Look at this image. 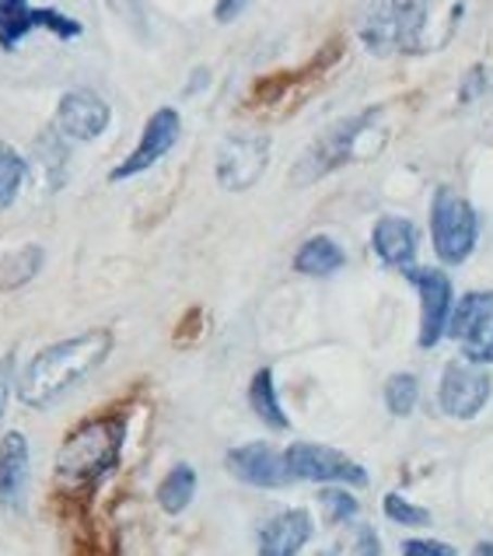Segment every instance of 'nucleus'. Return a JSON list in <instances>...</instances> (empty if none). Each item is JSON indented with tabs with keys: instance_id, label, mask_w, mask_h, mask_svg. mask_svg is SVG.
I'll list each match as a JSON object with an SVG mask.
<instances>
[{
	"instance_id": "16",
	"label": "nucleus",
	"mask_w": 493,
	"mask_h": 556,
	"mask_svg": "<svg viewBox=\"0 0 493 556\" xmlns=\"http://www.w3.org/2000/svg\"><path fill=\"white\" fill-rule=\"evenodd\" d=\"M371 245L385 266L409 269L417 260V225L406 217H381L371 231Z\"/></svg>"
},
{
	"instance_id": "23",
	"label": "nucleus",
	"mask_w": 493,
	"mask_h": 556,
	"mask_svg": "<svg viewBox=\"0 0 493 556\" xmlns=\"http://www.w3.org/2000/svg\"><path fill=\"white\" fill-rule=\"evenodd\" d=\"M25 176H28L25 157L11 144H0V211H8V206L18 200Z\"/></svg>"
},
{
	"instance_id": "1",
	"label": "nucleus",
	"mask_w": 493,
	"mask_h": 556,
	"mask_svg": "<svg viewBox=\"0 0 493 556\" xmlns=\"http://www.w3.org/2000/svg\"><path fill=\"white\" fill-rule=\"evenodd\" d=\"M109 354H113V332L109 329H88L81 337L42 346L18 375V400L31 409H50L67 392L85 386L109 361Z\"/></svg>"
},
{
	"instance_id": "22",
	"label": "nucleus",
	"mask_w": 493,
	"mask_h": 556,
	"mask_svg": "<svg viewBox=\"0 0 493 556\" xmlns=\"http://www.w3.org/2000/svg\"><path fill=\"white\" fill-rule=\"evenodd\" d=\"M486 312H493V291H472V294H466L463 301H458V305H452L448 329H444V332L455 337V340H463Z\"/></svg>"
},
{
	"instance_id": "19",
	"label": "nucleus",
	"mask_w": 493,
	"mask_h": 556,
	"mask_svg": "<svg viewBox=\"0 0 493 556\" xmlns=\"http://www.w3.org/2000/svg\"><path fill=\"white\" fill-rule=\"evenodd\" d=\"M249 406L266 427H274V431H288V427H291L288 413H283V406H280V395H277V386H274V371H269V368H260L256 375H252Z\"/></svg>"
},
{
	"instance_id": "24",
	"label": "nucleus",
	"mask_w": 493,
	"mask_h": 556,
	"mask_svg": "<svg viewBox=\"0 0 493 556\" xmlns=\"http://www.w3.org/2000/svg\"><path fill=\"white\" fill-rule=\"evenodd\" d=\"M417 400H420V381L417 375H392L385 381V406L392 417H409L413 409H417Z\"/></svg>"
},
{
	"instance_id": "20",
	"label": "nucleus",
	"mask_w": 493,
	"mask_h": 556,
	"mask_svg": "<svg viewBox=\"0 0 493 556\" xmlns=\"http://www.w3.org/2000/svg\"><path fill=\"white\" fill-rule=\"evenodd\" d=\"M42 263H46L42 245H22V249L8 252V256L0 260V291H18V288H25L28 280L39 277Z\"/></svg>"
},
{
	"instance_id": "25",
	"label": "nucleus",
	"mask_w": 493,
	"mask_h": 556,
	"mask_svg": "<svg viewBox=\"0 0 493 556\" xmlns=\"http://www.w3.org/2000/svg\"><path fill=\"white\" fill-rule=\"evenodd\" d=\"M463 354L469 364H493V312H486L463 337Z\"/></svg>"
},
{
	"instance_id": "27",
	"label": "nucleus",
	"mask_w": 493,
	"mask_h": 556,
	"mask_svg": "<svg viewBox=\"0 0 493 556\" xmlns=\"http://www.w3.org/2000/svg\"><path fill=\"white\" fill-rule=\"evenodd\" d=\"M319 501H323L326 518L332 521V526H343V521H354V518H357V511H361L357 497H354V494H346V490H337V486H332V490H323Z\"/></svg>"
},
{
	"instance_id": "18",
	"label": "nucleus",
	"mask_w": 493,
	"mask_h": 556,
	"mask_svg": "<svg viewBox=\"0 0 493 556\" xmlns=\"http://www.w3.org/2000/svg\"><path fill=\"white\" fill-rule=\"evenodd\" d=\"M395 18H400V4L395 0H371L361 22V39L375 56H385L395 50Z\"/></svg>"
},
{
	"instance_id": "29",
	"label": "nucleus",
	"mask_w": 493,
	"mask_h": 556,
	"mask_svg": "<svg viewBox=\"0 0 493 556\" xmlns=\"http://www.w3.org/2000/svg\"><path fill=\"white\" fill-rule=\"evenodd\" d=\"M483 91H486V67H472V71L463 77V88H458V99H463V102H476Z\"/></svg>"
},
{
	"instance_id": "6",
	"label": "nucleus",
	"mask_w": 493,
	"mask_h": 556,
	"mask_svg": "<svg viewBox=\"0 0 493 556\" xmlns=\"http://www.w3.org/2000/svg\"><path fill=\"white\" fill-rule=\"evenodd\" d=\"M283 469L291 480L308 483H343V486H368V469L354 463L350 455L329 448V444L298 441L283 452Z\"/></svg>"
},
{
	"instance_id": "28",
	"label": "nucleus",
	"mask_w": 493,
	"mask_h": 556,
	"mask_svg": "<svg viewBox=\"0 0 493 556\" xmlns=\"http://www.w3.org/2000/svg\"><path fill=\"white\" fill-rule=\"evenodd\" d=\"M403 556H455V549L438 539H409L403 543Z\"/></svg>"
},
{
	"instance_id": "21",
	"label": "nucleus",
	"mask_w": 493,
	"mask_h": 556,
	"mask_svg": "<svg viewBox=\"0 0 493 556\" xmlns=\"http://www.w3.org/2000/svg\"><path fill=\"white\" fill-rule=\"evenodd\" d=\"M197 497V469L193 466H172L165 472L162 486H157V504H162L165 515H182L189 504Z\"/></svg>"
},
{
	"instance_id": "12",
	"label": "nucleus",
	"mask_w": 493,
	"mask_h": 556,
	"mask_svg": "<svg viewBox=\"0 0 493 556\" xmlns=\"http://www.w3.org/2000/svg\"><path fill=\"white\" fill-rule=\"evenodd\" d=\"M109 123H113V109L91 88H71L60 94L56 134L67 140H99L109 130Z\"/></svg>"
},
{
	"instance_id": "4",
	"label": "nucleus",
	"mask_w": 493,
	"mask_h": 556,
	"mask_svg": "<svg viewBox=\"0 0 493 556\" xmlns=\"http://www.w3.org/2000/svg\"><path fill=\"white\" fill-rule=\"evenodd\" d=\"M466 0H403L395 18V50L409 56L441 53L463 25Z\"/></svg>"
},
{
	"instance_id": "33",
	"label": "nucleus",
	"mask_w": 493,
	"mask_h": 556,
	"mask_svg": "<svg viewBox=\"0 0 493 556\" xmlns=\"http://www.w3.org/2000/svg\"><path fill=\"white\" fill-rule=\"evenodd\" d=\"M472 556H493V543H480Z\"/></svg>"
},
{
	"instance_id": "13",
	"label": "nucleus",
	"mask_w": 493,
	"mask_h": 556,
	"mask_svg": "<svg viewBox=\"0 0 493 556\" xmlns=\"http://www.w3.org/2000/svg\"><path fill=\"white\" fill-rule=\"evenodd\" d=\"M225 466L238 483H249L260 490H277L283 483H291L288 469H283V452H277L274 444H266V441L238 444V448L228 452Z\"/></svg>"
},
{
	"instance_id": "30",
	"label": "nucleus",
	"mask_w": 493,
	"mask_h": 556,
	"mask_svg": "<svg viewBox=\"0 0 493 556\" xmlns=\"http://www.w3.org/2000/svg\"><path fill=\"white\" fill-rule=\"evenodd\" d=\"M11 378H14V354H4L0 357V417H4V406H8Z\"/></svg>"
},
{
	"instance_id": "15",
	"label": "nucleus",
	"mask_w": 493,
	"mask_h": 556,
	"mask_svg": "<svg viewBox=\"0 0 493 556\" xmlns=\"http://www.w3.org/2000/svg\"><path fill=\"white\" fill-rule=\"evenodd\" d=\"M312 539V515L305 507L280 511L260 529V556H298Z\"/></svg>"
},
{
	"instance_id": "7",
	"label": "nucleus",
	"mask_w": 493,
	"mask_h": 556,
	"mask_svg": "<svg viewBox=\"0 0 493 556\" xmlns=\"http://www.w3.org/2000/svg\"><path fill=\"white\" fill-rule=\"evenodd\" d=\"M266 165H269V137L231 134L217 148L214 176L220 189H228V193H245V189H252L263 179Z\"/></svg>"
},
{
	"instance_id": "14",
	"label": "nucleus",
	"mask_w": 493,
	"mask_h": 556,
	"mask_svg": "<svg viewBox=\"0 0 493 556\" xmlns=\"http://www.w3.org/2000/svg\"><path fill=\"white\" fill-rule=\"evenodd\" d=\"M28 480H31L28 438L22 431H8L0 438V511L4 515L25 511Z\"/></svg>"
},
{
	"instance_id": "32",
	"label": "nucleus",
	"mask_w": 493,
	"mask_h": 556,
	"mask_svg": "<svg viewBox=\"0 0 493 556\" xmlns=\"http://www.w3.org/2000/svg\"><path fill=\"white\" fill-rule=\"evenodd\" d=\"M357 549H361V556H378V535H375L371 529H361V535H357Z\"/></svg>"
},
{
	"instance_id": "5",
	"label": "nucleus",
	"mask_w": 493,
	"mask_h": 556,
	"mask_svg": "<svg viewBox=\"0 0 493 556\" xmlns=\"http://www.w3.org/2000/svg\"><path fill=\"white\" fill-rule=\"evenodd\" d=\"M431 238L441 263L458 266L472 256L476 238H480V217H476L472 203L458 197L455 189L441 186L431 203Z\"/></svg>"
},
{
	"instance_id": "17",
	"label": "nucleus",
	"mask_w": 493,
	"mask_h": 556,
	"mask_svg": "<svg viewBox=\"0 0 493 556\" xmlns=\"http://www.w3.org/2000/svg\"><path fill=\"white\" fill-rule=\"evenodd\" d=\"M343 266H346V252L340 249L337 238H329V235H312L308 242L294 252V269L305 277H332Z\"/></svg>"
},
{
	"instance_id": "2",
	"label": "nucleus",
	"mask_w": 493,
	"mask_h": 556,
	"mask_svg": "<svg viewBox=\"0 0 493 556\" xmlns=\"http://www.w3.org/2000/svg\"><path fill=\"white\" fill-rule=\"evenodd\" d=\"M126 441L123 417H94L74 427L56 452V480L67 490H88L116 469Z\"/></svg>"
},
{
	"instance_id": "11",
	"label": "nucleus",
	"mask_w": 493,
	"mask_h": 556,
	"mask_svg": "<svg viewBox=\"0 0 493 556\" xmlns=\"http://www.w3.org/2000/svg\"><path fill=\"white\" fill-rule=\"evenodd\" d=\"M406 277L417 283V291H420V346L431 351V346L441 343L444 329H448V315L455 305L452 280L448 274H441V269H417V266H409Z\"/></svg>"
},
{
	"instance_id": "9",
	"label": "nucleus",
	"mask_w": 493,
	"mask_h": 556,
	"mask_svg": "<svg viewBox=\"0 0 493 556\" xmlns=\"http://www.w3.org/2000/svg\"><path fill=\"white\" fill-rule=\"evenodd\" d=\"M36 28L53 31L56 39H77L85 25L56 8H31L28 0H0V50H14Z\"/></svg>"
},
{
	"instance_id": "10",
	"label": "nucleus",
	"mask_w": 493,
	"mask_h": 556,
	"mask_svg": "<svg viewBox=\"0 0 493 556\" xmlns=\"http://www.w3.org/2000/svg\"><path fill=\"white\" fill-rule=\"evenodd\" d=\"M490 392L493 381L483 368H476L469 361H452L441 375L438 403L452 420H472L490 403Z\"/></svg>"
},
{
	"instance_id": "26",
	"label": "nucleus",
	"mask_w": 493,
	"mask_h": 556,
	"mask_svg": "<svg viewBox=\"0 0 493 556\" xmlns=\"http://www.w3.org/2000/svg\"><path fill=\"white\" fill-rule=\"evenodd\" d=\"M381 507H385V515L395 521V526H409V529H424V526H431V511H427V507L409 504V501H406V497H400V494H385V501H381Z\"/></svg>"
},
{
	"instance_id": "8",
	"label": "nucleus",
	"mask_w": 493,
	"mask_h": 556,
	"mask_svg": "<svg viewBox=\"0 0 493 556\" xmlns=\"http://www.w3.org/2000/svg\"><path fill=\"white\" fill-rule=\"evenodd\" d=\"M179 134H182V116L175 113L172 105L154 109V113L148 116V123H144V130H140L137 148L126 154L113 172H109V179L126 182L134 176H144L148 168H154L175 144H179Z\"/></svg>"
},
{
	"instance_id": "3",
	"label": "nucleus",
	"mask_w": 493,
	"mask_h": 556,
	"mask_svg": "<svg viewBox=\"0 0 493 556\" xmlns=\"http://www.w3.org/2000/svg\"><path fill=\"white\" fill-rule=\"evenodd\" d=\"M375 123H378V109H368V113H361V116H346L340 123H332L329 130L298 157L291 182L312 186L323 176H329V172H337L340 165L354 162V157H375L368 148H364V140L375 134Z\"/></svg>"
},
{
	"instance_id": "31",
	"label": "nucleus",
	"mask_w": 493,
	"mask_h": 556,
	"mask_svg": "<svg viewBox=\"0 0 493 556\" xmlns=\"http://www.w3.org/2000/svg\"><path fill=\"white\" fill-rule=\"evenodd\" d=\"M245 8H249V0H217L214 18H217L220 25H228V22H235Z\"/></svg>"
}]
</instances>
